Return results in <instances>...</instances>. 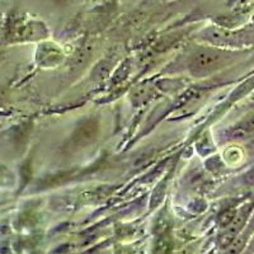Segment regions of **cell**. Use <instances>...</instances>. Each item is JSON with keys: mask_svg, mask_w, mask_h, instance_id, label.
Wrapping results in <instances>:
<instances>
[{"mask_svg": "<svg viewBox=\"0 0 254 254\" xmlns=\"http://www.w3.org/2000/svg\"><path fill=\"white\" fill-rule=\"evenodd\" d=\"M4 98H5V94H4L3 90H0V103L4 101Z\"/></svg>", "mask_w": 254, "mask_h": 254, "instance_id": "7", "label": "cell"}, {"mask_svg": "<svg viewBox=\"0 0 254 254\" xmlns=\"http://www.w3.org/2000/svg\"><path fill=\"white\" fill-rule=\"evenodd\" d=\"M235 214H237V210L234 208H231V210H226L224 211L221 215L219 216V224L221 228H226L231 222V220L234 219Z\"/></svg>", "mask_w": 254, "mask_h": 254, "instance_id": "4", "label": "cell"}, {"mask_svg": "<svg viewBox=\"0 0 254 254\" xmlns=\"http://www.w3.org/2000/svg\"><path fill=\"white\" fill-rule=\"evenodd\" d=\"M243 178H244V183H246V185L254 187V168H252L251 171L247 172Z\"/></svg>", "mask_w": 254, "mask_h": 254, "instance_id": "6", "label": "cell"}, {"mask_svg": "<svg viewBox=\"0 0 254 254\" xmlns=\"http://www.w3.org/2000/svg\"><path fill=\"white\" fill-rule=\"evenodd\" d=\"M253 208L254 202H249L243 206L239 211H237L234 219L231 220V222L226 228H224V233L220 237V246L222 248H228L231 244V242L242 233L246 224L248 222L249 217H251Z\"/></svg>", "mask_w": 254, "mask_h": 254, "instance_id": "1", "label": "cell"}, {"mask_svg": "<svg viewBox=\"0 0 254 254\" xmlns=\"http://www.w3.org/2000/svg\"><path fill=\"white\" fill-rule=\"evenodd\" d=\"M253 231H254V212L253 215H252L248 226H247L246 233H243L242 235L239 234L234 240H233V242H231V244L229 246V251H230L231 253H234V252L235 253H239V252H242L243 249H244V246H246L248 238L253 234Z\"/></svg>", "mask_w": 254, "mask_h": 254, "instance_id": "3", "label": "cell"}, {"mask_svg": "<svg viewBox=\"0 0 254 254\" xmlns=\"http://www.w3.org/2000/svg\"><path fill=\"white\" fill-rule=\"evenodd\" d=\"M226 56L222 52L214 49H203L196 52L190 61V66L194 72H208L219 69L224 64Z\"/></svg>", "mask_w": 254, "mask_h": 254, "instance_id": "2", "label": "cell"}, {"mask_svg": "<svg viewBox=\"0 0 254 254\" xmlns=\"http://www.w3.org/2000/svg\"><path fill=\"white\" fill-rule=\"evenodd\" d=\"M238 130L240 132H252L254 131V115L249 116L248 119H246L243 122H240L239 126H238Z\"/></svg>", "mask_w": 254, "mask_h": 254, "instance_id": "5", "label": "cell"}]
</instances>
